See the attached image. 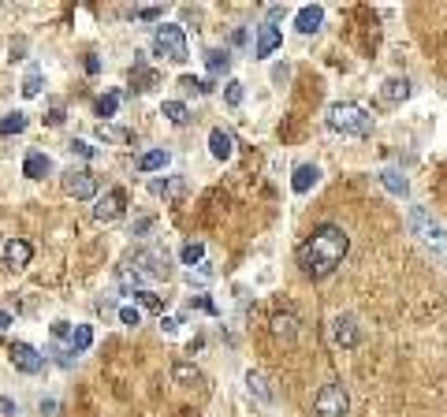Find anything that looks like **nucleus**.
<instances>
[{
	"mask_svg": "<svg viewBox=\"0 0 447 417\" xmlns=\"http://www.w3.org/2000/svg\"><path fill=\"white\" fill-rule=\"evenodd\" d=\"M224 101H227L231 108H239V105H242V82H239V78L224 82Z\"/></svg>",
	"mask_w": 447,
	"mask_h": 417,
	"instance_id": "7c9ffc66",
	"label": "nucleus"
},
{
	"mask_svg": "<svg viewBox=\"0 0 447 417\" xmlns=\"http://www.w3.org/2000/svg\"><path fill=\"white\" fill-rule=\"evenodd\" d=\"M0 410H4V413H15V410H19V406H15V403H11V398H0Z\"/></svg>",
	"mask_w": 447,
	"mask_h": 417,
	"instance_id": "de8ad7c7",
	"label": "nucleus"
},
{
	"mask_svg": "<svg viewBox=\"0 0 447 417\" xmlns=\"http://www.w3.org/2000/svg\"><path fill=\"white\" fill-rule=\"evenodd\" d=\"M41 413H45V417H56V403H53V398H48V403H41Z\"/></svg>",
	"mask_w": 447,
	"mask_h": 417,
	"instance_id": "a18cd8bd",
	"label": "nucleus"
},
{
	"mask_svg": "<svg viewBox=\"0 0 447 417\" xmlns=\"http://www.w3.org/2000/svg\"><path fill=\"white\" fill-rule=\"evenodd\" d=\"M135 19H142V23H160V19H164V8H160V4H142V8H135Z\"/></svg>",
	"mask_w": 447,
	"mask_h": 417,
	"instance_id": "2f4dec72",
	"label": "nucleus"
},
{
	"mask_svg": "<svg viewBox=\"0 0 447 417\" xmlns=\"http://www.w3.org/2000/svg\"><path fill=\"white\" fill-rule=\"evenodd\" d=\"M205 68H209V75H227V68H231V53L227 48H209L205 53Z\"/></svg>",
	"mask_w": 447,
	"mask_h": 417,
	"instance_id": "4be33fe9",
	"label": "nucleus"
},
{
	"mask_svg": "<svg viewBox=\"0 0 447 417\" xmlns=\"http://www.w3.org/2000/svg\"><path fill=\"white\" fill-rule=\"evenodd\" d=\"M63 120H68V112H63V108H53V112L45 115V123H48V127H60Z\"/></svg>",
	"mask_w": 447,
	"mask_h": 417,
	"instance_id": "ea45409f",
	"label": "nucleus"
},
{
	"mask_svg": "<svg viewBox=\"0 0 447 417\" xmlns=\"http://www.w3.org/2000/svg\"><path fill=\"white\" fill-rule=\"evenodd\" d=\"M209 153L217 160H231V157H235V135L224 130V127H212L209 130Z\"/></svg>",
	"mask_w": 447,
	"mask_h": 417,
	"instance_id": "ddd939ff",
	"label": "nucleus"
},
{
	"mask_svg": "<svg viewBox=\"0 0 447 417\" xmlns=\"http://www.w3.org/2000/svg\"><path fill=\"white\" fill-rule=\"evenodd\" d=\"M26 130V112H8L0 120V135H23Z\"/></svg>",
	"mask_w": 447,
	"mask_h": 417,
	"instance_id": "bb28decb",
	"label": "nucleus"
},
{
	"mask_svg": "<svg viewBox=\"0 0 447 417\" xmlns=\"http://www.w3.org/2000/svg\"><path fill=\"white\" fill-rule=\"evenodd\" d=\"M68 149H71L75 157H82V160H93V157H97V145H90L86 138H71Z\"/></svg>",
	"mask_w": 447,
	"mask_h": 417,
	"instance_id": "72a5a7b5",
	"label": "nucleus"
},
{
	"mask_svg": "<svg viewBox=\"0 0 447 417\" xmlns=\"http://www.w3.org/2000/svg\"><path fill=\"white\" fill-rule=\"evenodd\" d=\"M30 257H34V246H30L26 239H11V242H4V261L11 264V269H26Z\"/></svg>",
	"mask_w": 447,
	"mask_h": 417,
	"instance_id": "2eb2a0df",
	"label": "nucleus"
},
{
	"mask_svg": "<svg viewBox=\"0 0 447 417\" xmlns=\"http://www.w3.org/2000/svg\"><path fill=\"white\" fill-rule=\"evenodd\" d=\"M410 93H413L410 78H399V75L384 78V86H380V97H384V105H403Z\"/></svg>",
	"mask_w": 447,
	"mask_h": 417,
	"instance_id": "4468645a",
	"label": "nucleus"
},
{
	"mask_svg": "<svg viewBox=\"0 0 447 417\" xmlns=\"http://www.w3.org/2000/svg\"><path fill=\"white\" fill-rule=\"evenodd\" d=\"M324 123L332 135H343V138H366L373 130V115L361 108L358 101H336L332 108H328Z\"/></svg>",
	"mask_w": 447,
	"mask_h": 417,
	"instance_id": "7ed1b4c3",
	"label": "nucleus"
},
{
	"mask_svg": "<svg viewBox=\"0 0 447 417\" xmlns=\"http://www.w3.org/2000/svg\"><path fill=\"white\" fill-rule=\"evenodd\" d=\"M175 328H179V321H175V316H160V331H168V336H175Z\"/></svg>",
	"mask_w": 447,
	"mask_h": 417,
	"instance_id": "79ce46f5",
	"label": "nucleus"
},
{
	"mask_svg": "<svg viewBox=\"0 0 447 417\" xmlns=\"http://www.w3.org/2000/svg\"><path fill=\"white\" fill-rule=\"evenodd\" d=\"M172 380L183 383V388H194V383H202V373L190 361H172Z\"/></svg>",
	"mask_w": 447,
	"mask_h": 417,
	"instance_id": "aec40b11",
	"label": "nucleus"
},
{
	"mask_svg": "<svg viewBox=\"0 0 447 417\" xmlns=\"http://www.w3.org/2000/svg\"><path fill=\"white\" fill-rule=\"evenodd\" d=\"M313 410H317V417H346L351 413V395H346L343 383H324L313 395Z\"/></svg>",
	"mask_w": 447,
	"mask_h": 417,
	"instance_id": "39448f33",
	"label": "nucleus"
},
{
	"mask_svg": "<svg viewBox=\"0 0 447 417\" xmlns=\"http://www.w3.org/2000/svg\"><path fill=\"white\" fill-rule=\"evenodd\" d=\"M15 321H11V313H4V309H0V331H4V328H11Z\"/></svg>",
	"mask_w": 447,
	"mask_h": 417,
	"instance_id": "49530a36",
	"label": "nucleus"
},
{
	"mask_svg": "<svg viewBox=\"0 0 447 417\" xmlns=\"http://www.w3.org/2000/svg\"><path fill=\"white\" fill-rule=\"evenodd\" d=\"M332 343L343 346V350H354L361 343V331H358L354 316H336V321H332Z\"/></svg>",
	"mask_w": 447,
	"mask_h": 417,
	"instance_id": "9b49d317",
	"label": "nucleus"
},
{
	"mask_svg": "<svg viewBox=\"0 0 447 417\" xmlns=\"http://www.w3.org/2000/svg\"><path fill=\"white\" fill-rule=\"evenodd\" d=\"M187 279H190V283H209V279H212V269H197V272L190 269V272H187Z\"/></svg>",
	"mask_w": 447,
	"mask_h": 417,
	"instance_id": "58836bf2",
	"label": "nucleus"
},
{
	"mask_svg": "<svg viewBox=\"0 0 447 417\" xmlns=\"http://www.w3.org/2000/svg\"><path fill=\"white\" fill-rule=\"evenodd\" d=\"M38 93H41V71L30 68L26 78H23V97H38Z\"/></svg>",
	"mask_w": 447,
	"mask_h": 417,
	"instance_id": "473e14b6",
	"label": "nucleus"
},
{
	"mask_svg": "<svg viewBox=\"0 0 447 417\" xmlns=\"http://www.w3.org/2000/svg\"><path fill=\"white\" fill-rule=\"evenodd\" d=\"M60 182H63V194L75 197V202H93L97 197V175L90 168H68L60 175Z\"/></svg>",
	"mask_w": 447,
	"mask_h": 417,
	"instance_id": "423d86ee",
	"label": "nucleus"
},
{
	"mask_svg": "<svg viewBox=\"0 0 447 417\" xmlns=\"http://www.w3.org/2000/svg\"><path fill=\"white\" fill-rule=\"evenodd\" d=\"M8 361H11L19 373H26V376H38V373L45 369L48 358L41 354V350H34L30 343H11V346H8Z\"/></svg>",
	"mask_w": 447,
	"mask_h": 417,
	"instance_id": "0eeeda50",
	"label": "nucleus"
},
{
	"mask_svg": "<svg viewBox=\"0 0 447 417\" xmlns=\"http://www.w3.org/2000/svg\"><path fill=\"white\" fill-rule=\"evenodd\" d=\"M279 45H284V30H279L276 23L264 19V23L257 26V38H254V56H257V60H264V56H272Z\"/></svg>",
	"mask_w": 447,
	"mask_h": 417,
	"instance_id": "9d476101",
	"label": "nucleus"
},
{
	"mask_svg": "<svg viewBox=\"0 0 447 417\" xmlns=\"http://www.w3.org/2000/svg\"><path fill=\"white\" fill-rule=\"evenodd\" d=\"M164 164H168V153L164 149H149V153L138 157V172H160Z\"/></svg>",
	"mask_w": 447,
	"mask_h": 417,
	"instance_id": "a878e982",
	"label": "nucleus"
},
{
	"mask_svg": "<svg viewBox=\"0 0 447 417\" xmlns=\"http://www.w3.org/2000/svg\"><path fill=\"white\" fill-rule=\"evenodd\" d=\"M153 53L164 56V60H172V63H183V60L190 56V48H187V30L175 26V23H160L157 34H153Z\"/></svg>",
	"mask_w": 447,
	"mask_h": 417,
	"instance_id": "20e7f679",
	"label": "nucleus"
},
{
	"mask_svg": "<svg viewBox=\"0 0 447 417\" xmlns=\"http://www.w3.org/2000/svg\"><path fill=\"white\" fill-rule=\"evenodd\" d=\"M179 261L190 264V269H194V264H202V261H205V246H202V242H183V249H179Z\"/></svg>",
	"mask_w": 447,
	"mask_h": 417,
	"instance_id": "cd10ccee",
	"label": "nucleus"
},
{
	"mask_svg": "<svg viewBox=\"0 0 447 417\" xmlns=\"http://www.w3.org/2000/svg\"><path fill=\"white\" fill-rule=\"evenodd\" d=\"M269 328H272V336H276L279 343H294V336H298V316H294V313H276Z\"/></svg>",
	"mask_w": 447,
	"mask_h": 417,
	"instance_id": "a211bd4d",
	"label": "nucleus"
},
{
	"mask_svg": "<svg viewBox=\"0 0 447 417\" xmlns=\"http://www.w3.org/2000/svg\"><path fill=\"white\" fill-rule=\"evenodd\" d=\"M120 321H123L127 328H135V324L142 321V313H138V306H120Z\"/></svg>",
	"mask_w": 447,
	"mask_h": 417,
	"instance_id": "c9c22d12",
	"label": "nucleus"
},
{
	"mask_svg": "<svg viewBox=\"0 0 447 417\" xmlns=\"http://www.w3.org/2000/svg\"><path fill=\"white\" fill-rule=\"evenodd\" d=\"M130 78H135L138 90H153V86H157V71L145 68V60H135V68H130Z\"/></svg>",
	"mask_w": 447,
	"mask_h": 417,
	"instance_id": "393cba45",
	"label": "nucleus"
},
{
	"mask_svg": "<svg viewBox=\"0 0 447 417\" xmlns=\"http://www.w3.org/2000/svg\"><path fill=\"white\" fill-rule=\"evenodd\" d=\"M115 108H120V93H105L97 97V115H105V120H112Z\"/></svg>",
	"mask_w": 447,
	"mask_h": 417,
	"instance_id": "c756f323",
	"label": "nucleus"
},
{
	"mask_svg": "<svg viewBox=\"0 0 447 417\" xmlns=\"http://www.w3.org/2000/svg\"><path fill=\"white\" fill-rule=\"evenodd\" d=\"M48 172H53V157H48V153H30L23 160V175L26 179H45Z\"/></svg>",
	"mask_w": 447,
	"mask_h": 417,
	"instance_id": "6ab92c4d",
	"label": "nucleus"
},
{
	"mask_svg": "<svg viewBox=\"0 0 447 417\" xmlns=\"http://www.w3.org/2000/svg\"><path fill=\"white\" fill-rule=\"evenodd\" d=\"M160 115H164L168 123H175V127L190 123V108H187L183 101H164V105H160Z\"/></svg>",
	"mask_w": 447,
	"mask_h": 417,
	"instance_id": "b1692460",
	"label": "nucleus"
},
{
	"mask_svg": "<svg viewBox=\"0 0 447 417\" xmlns=\"http://www.w3.org/2000/svg\"><path fill=\"white\" fill-rule=\"evenodd\" d=\"M135 272L138 276H153V279H172V264L164 249H142L135 257Z\"/></svg>",
	"mask_w": 447,
	"mask_h": 417,
	"instance_id": "6e6552de",
	"label": "nucleus"
},
{
	"mask_svg": "<svg viewBox=\"0 0 447 417\" xmlns=\"http://www.w3.org/2000/svg\"><path fill=\"white\" fill-rule=\"evenodd\" d=\"M123 190L120 187H112V190H105L101 197H97V205H93V220L97 224H115L123 216Z\"/></svg>",
	"mask_w": 447,
	"mask_h": 417,
	"instance_id": "1a4fd4ad",
	"label": "nucleus"
},
{
	"mask_svg": "<svg viewBox=\"0 0 447 417\" xmlns=\"http://www.w3.org/2000/svg\"><path fill=\"white\" fill-rule=\"evenodd\" d=\"M317 179H321L317 164H298L294 175H291V190H294V194H309L313 187H317Z\"/></svg>",
	"mask_w": 447,
	"mask_h": 417,
	"instance_id": "dca6fc26",
	"label": "nucleus"
},
{
	"mask_svg": "<svg viewBox=\"0 0 447 417\" xmlns=\"http://www.w3.org/2000/svg\"><path fill=\"white\" fill-rule=\"evenodd\" d=\"M138 302L149 306V309H160V298H157L153 291H138Z\"/></svg>",
	"mask_w": 447,
	"mask_h": 417,
	"instance_id": "e433bc0d",
	"label": "nucleus"
},
{
	"mask_svg": "<svg viewBox=\"0 0 447 417\" xmlns=\"http://www.w3.org/2000/svg\"><path fill=\"white\" fill-rule=\"evenodd\" d=\"M93 346V328L90 324H75L71 328V339H68V350H75V354H82V350Z\"/></svg>",
	"mask_w": 447,
	"mask_h": 417,
	"instance_id": "5701e85b",
	"label": "nucleus"
},
{
	"mask_svg": "<svg viewBox=\"0 0 447 417\" xmlns=\"http://www.w3.org/2000/svg\"><path fill=\"white\" fill-rule=\"evenodd\" d=\"M406 227H410V235L418 239L436 261H447V227L425 205H410L406 209Z\"/></svg>",
	"mask_w": 447,
	"mask_h": 417,
	"instance_id": "f03ea898",
	"label": "nucleus"
},
{
	"mask_svg": "<svg viewBox=\"0 0 447 417\" xmlns=\"http://www.w3.org/2000/svg\"><path fill=\"white\" fill-rule=\"evenodd\" d=\"M376 179H380V187H384L388 194H395V197H410V179H406L399 168H384Z\"/></svg>",
	"mask_w": 447,
	"mask_h": 417,
	"instance_id": "f3484780",
	"label": "nucleus"
},
{
	"mask_svg": "<svg viewBox=\"0 0 447 417\" xmlns=\"http://www.w3.org/2000/svg\"><path fill=\"white\" fill-rule=\"evenodd\" d=\"M264 11H269V23H276V19H279V15H284L287 8H284V4H269V8H264Z\"/></svg>",
	"mask_w": 447,
	"mask_h": 417,
	"instance_id": "37998d69",
	"label": "nucleus"
},
{
	"mask_svg": "<svg viewBox=\"0 0 447 417\" xmlns=\"http://www.w3.org/2000/svg\"><path fill=\"white\" fill-rule=\"evenodd\" d=\"M346 249H351V239L339 224H317L313 235L298 246V269L306 279H328L343 264Z\"/></svg>",
	"mask_w": 447,
	"mask_h": 417,
	"instance_id": "f257e3e1",
	"label": "nucleus"
},
{
	"mask_svg": "<svg viewBox=\"0 0 447 417\" xmlns=\"http://www.w3.org/2000/svg\"><path fill=\"white\" fill-rule=\"evenodd\" d=\"M86 71L97 75V71H101V60H97V56H86Z\"/></svg>",
	"mask_w": 447,
	"mask_h": 417,
	"instance_id": "c03bdc74",
	"label": "nucleus"
},
{
	"mask_svg": "<svg viewBox=\"0 0 447 417\" xmlns=\"http://www.w3.org/2000/svg\"><path fill=\"white\" fill-rule=\"evenodd\" d=\"M324 26V8L321 4H302V8H298L294 11V30H298V34H317V30Z\"/></svg>",
	"mask_w": 447,
	"mask_h": 417,
	"instance_id": "f8f14e48",
	"label": "nucleus"
},
{
	"mask_svg": "<svg viewBox=\"0 0 447 417\" xmlns=\"http://www.w3.org/2000/svg\"><path fill=\"white\" fill-rule=\"evenodd\" d=\"M149 190H153L157 197L160 194H179V190H183V179H153V182H149Z\"/></svg>",
	"mask_w": 447,
	"mask_h": 417,
	"instance_id": "c85d7f7f",
	"label": "nucleus"
},
{
	"mask_svg": "<svg viewBox=\"0 0 447 417\" xmlns=\"http://www.w3.org/2000/svg\"><path fill=\"white\" fill-rule=\"evenodd\" d=\"M291 78V68H287V63H276V68H272V82H287Z\"/></svg>",
	"mask_w": 447,
	"mask_h": 417,
	"instance_id": "a19ab883",
	"label": "nucleus"
},
{
	"mask_svg": "<svg viewBox=\"0 0 447 417\" xmlns=\"http://www.w3.org/2000/svg\"><path fill=\"white\" fill-rule=\"evenodd\" d=\"M53 339H71V324L68 321H56L53 324Z\"/></svg>",
	"mask_w": 447,
	"mask_h": 417,
	"instance_id": "4c0bfd02",
	"label": "nucleus"
},
{
	"mask_svg": "<svg viewBox=\"0 0 447 417\" xmlns=\"http://www.w3.org/2000/svg\"><path fill=\"white\" fill-rule=\"evenodd\" d=\"M246 388H250V395L257 398V403H264V406H269L272 403V388H269V380H264L261 373H246Z\"/></svg>",
	"mask_w": 447,
	"mask_h": 417,
	"instance_id": "412c9836",
	"label": "nucleus"
},
{
	"mask_svg": "<svg viewBox=\"0 0 447 417\" xmlns=\"http://www.w3.org/2000/svg\"><path fill=\"white\" fill-rule=\"evenodd\" d=\"M97 138H105V142H127V130H115V127L101 123V127H97Z\"/></svg>",
	"mask_w": 447,
	"mask_h": 417,
	"instance_id": "f704fd0d",
	"label": "nucleus"
}]
</instances>
